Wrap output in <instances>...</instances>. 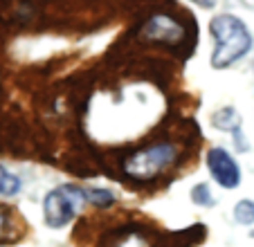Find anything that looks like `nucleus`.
Segmentation results:
<instances>
[{"mask_svg": "<svg viewBox=\"0 0 254 247\" xmlns=\"http://www.w3.org/2000/svg\"><path fill=\"white\" fill-rule=\"evenodd\" d=\"M86 200H90L97 207H108V204L115 202V195L104 189H90V191H86Z\"/></svg>", "mask_w": 254, "mask_h": 247, "instance_id": "9", "label": "nucleus"}, {"mask_svg": "<svg viewBox=\"0 0 254 247\" xmlns=\"http://www.w3.org/2000/svg\"><path fill=\"white\" fill-rule=\"evenodd\" d=\"M144 36L162 41V43H176L178 38H183V27H180L176 20L169 18V16H155V18L144 27Z\"/></svg>", "mask_w": 254, "mask_h": 247, "instance_id": "5", "label": "nucleus"}, {"mask_svg": "<svg viewBox=\"0 0 254 247\" xmlns=\"http://www.w3.org/2000/svg\"><path fill=\"white\" fill-rule=\"evenodd\" d=\"M83 200H86V193L81 189H77V186L63 185L59 189H54L52 193H48L43 204L45 223L50 227H65L67 223L77 218Z\"/></svg>", "mask_w": 254, "mask_h": 247, "instance_id": "3", "label": "nucleus"}, {"mask_svg": "<svg viewBox=\"0 0 254 247\" xmlns=\"http://www.w3.org/2000/svg\"><path fill=\"white\" fill-rule=\"evenodd\" d=\"M214 126L218 130H239L241 128V117L234 108H221L214 115Z\"/></svg>", "mask_w": 254, "mask_h": 247, "instance_id": "6", "label": "nucleus"}, {"mask_svg": "<svg viewBox=\"0 0 254 247\" xmlns=\"http://www.w3.org/2000/svg\"><path fill=\"white\" fill-rule=\"evenodd\" d=\"M2 223H5V216L0 214V232H2Z\"/></svg>", "mask_w": 254, "mask_h": 247, "instance_id": "12", "label": "nucleus"}, {"mask_svg": "<svg viewBox=\"0 0 254 247\" xmlns=\"http://www.w3.org/2000/svg\"><path fill=\"white\" fill-rule=\"evenodd\" d=\"M20 191V180L9 173L5 167H0V195H16Z\"/></svg>", "mask_w": 254, "mask_h": 247, "instance_id": "7", "label": "nucleus"}, {"mask_svg": "<svg viewBox=\"0 0 254 247\" xmlns=\"http://www.w3.org/2000/svg\"><path fill=\"white\" fill-rule=\"evenodd\" d=\"M234 218L241 225H252L254 223V202L252 200H241L234 207Z\"/></svg>", "mask_w": 254, "mask_h": 247, "instance_id": "8", "label": "nucleus"}, {"mask_svg": "<svg viewBox=\"0 0 254 247\" xmlns=\"http://www.w3.org/2000/svg\"><path fill=\"white\" fill-rule=\"evenodd\" d=\"M207 167H209L214 180L225 189H234L241 182V169L236 160L225 151V148H211L207 155Z\"/></svg>", "mask_w": 254, "mask_h": 247, "instance_id": "4", "label": "nucleus"}, {"mask_svg": "<svg viewBox=\"0 0 254 247\" xmlns=\"http://www.w3.org/2000/svg\"><path fill=\"white\" fill-rule=\"evenodd\" d=\"M211 36L216 38V50L211 54V65L223 70L234 61L243 59L252 48V34L248 32L245 23L236 16L218 14L211 18Z\"/></svg>", "mask_w": 254, "mask_h": 247, "instance_id": "1", "label": "nucleus"}, {"mask_svg": "<svg viewBox=\"0 0 254 247\" xmlns=\"http://www.w3.org/2000/svg\"><path fill=\"white\" fill-rule=\"evenodd\" d=\"M193 2H198L200 7H214L216 5V0H193Z\"/></svg>", "mask_w": 254, "mask_h": 247, "instance_id": "11", "label": "nucleus"}, {"mask_svg": "<svg viewBox=\"0 0 254 247\" xmlns=\"http://www.w3.org/2000/svg\"><path fill=\"white\" fill-rule=\"evenodd\" d=\"M176 146L173 144H155L151 148L137 151L130 155L124 164V171L135 180H151L164 169H169L176 160Z\"/></svg>", "mask_w": 254, "mask_h": 247, "instance_id": "2", "label": "nucleus"}, {"mask_svg": "<svg viewBox=\"0 0 254 247\" xmlns=\"http://www.w3.org/2000/svg\"><path fill=\"white\" fill-rule=\"evenodd\" d=\"M191 200H193L196 204H209V202H211L209 186H207V185H198V186H193V191H191Z\"/></svg>", "mask_w": 254, "mask_h": 247, "instance_id": "10", "label": "nucleus"}]
</instances>
